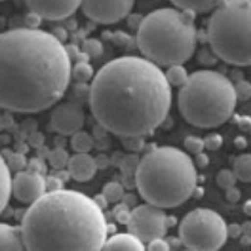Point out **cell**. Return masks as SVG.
I'll use <instances>...</instances> for the list:
<instances>
[{"label":"cell","mask_w":251,"mask_h":251,"mask_svg":"<svg viewBox=\"0 0 251 251\" xmlns=\"http://www.w3.org/2000/svg\"><path fill=\"white\" fill-rule=\"evenodd\" d=\"M237 177L235 175L234 170H227L224 169L217 174L216 176V182L224 190H227V188L232 187V186L236 185Z\"/></svg>","instance_id":"obj_26"},{"label":"cell","mask_w":251,"mask_h":251,"mask_svg":"<svg viewBox=\"0 0 251 251\" xmlns=\"http://www.w3.org/2000/svg\"><path fill=\"white\" fill-rule=\"evenodd\" d=\"M226 199H227V201H230V202H237V201H240V199H241V192H240V190L236 186H232V187L226 190Z\"/></svg>","instance_id":"obj_38"},{"label":"cell","mask_w":251,"mask_h":251,"mask_svg":"<svg viewBox=\"0 0 251 251\" xmlns=\"http://www.w3.org/2000/svg\"><path fill=\"white\" fill-rule=\"evenodd\" d=\"M42 19H43L42 15L30 10V13L25 17L26 25H28L29 28H38V26L40 25V23H42Z\"/></svg>","instance_id":"obj_37"},{"label":"cell","mask_w":251,"mask_h":251,"mask_svg":"<svg viewBox=\"0 0 251 251\" xmlns=\"http://www.w3.org/2000/svg\"><path fill=\"white\" fill-rule=\"evenodd\" d=\"M53 34L58 38L59 40H66L67 39V30L64 28H60V26H57L54 28V31H53Z\"/></svg>","instance_id":"obj_44"},{"label":"cell","mask_w":251,"mask_h":251,"mask_svg":"<svg viewBox=\"0 0 251 251\" xmlns=\"http://www.w3.org/2000/svg\"><path fill=\"white\" fill-rule=\"evenodd\" d=\"M241 227H243V234L251 235V223L250 221H248V223H245L244 225H241Z\"/></svg>","instance_id":"obj_46"},{"label":"cell","mask_w":251,"mask_h":251,"mask_svg":"<svg viewBox=\"0 0 251 251\" xmlns=\"http://www.w3.org/2000/svg\"><path fill=\"white\" fill-rule=\"evenodd\" d=\"M185 149L192 154L201 153L206 149L205 141L203 138L197 137V136H188L185 138Z\"/></svg>","instance_id":"obj_28"},{"label":"cell","mask_w":251,"mask_h":251,"mask_svg":"<svg viewBox=\"0 0 251 251\" xmlns=\"http://www.w3.org/2000/svg\"><path fill=\"white\" fill-rule=\"evenodd\" d=\"M96 161H97V165H98V169H104V167H107V166L109 165V158L108 157H106L104 154H100L98 157H96Z\"/></svg>","instance_id":"obj_42"},{"label":"cell","mask_w":251,"mask_h":251,"mask_svg":"<svg viewBox=\"0 0 251 251\" xmlns=\"http://www.w3.org/2000/svg\"><path fill=\"white\" fill-rule=\"evenodd\" d=\"M206 31L217 58L232 66H251V0H225L214 10Z\"/></svg>","instance_id":"obj_7"},{"label":"cell","mask_w":251,"mask_h":251,"mask_svg":"<svg viewBox=\"0 0 251 251\" xmlns=\"http://www.w3.org/2000/svg\"><path fill=\"white\" fill-rule=\"evenodd\" d=\"M128 231L149 244L157 237H163L169 228L167 215L163 208L153 203L146 202L132 210L131 219L127 224Z\"/></svg>","instance_id":"obj_9"},{"label":"cell","mask_w":251,"mask_h":251,"mask_svg":"<svg viewBox=\"0 0 251 251\" xmlns=\"http://www.w3.org/2000/svg\"><path fill=\"white\" fill-rule=\"evenodd\" d=\"M28 8L47 20H63L75 14L82 0H25Z\"/></svg>","instance_id":"obj_13"},{"label":"cell","mask_w":251,"mask_h":251,"mask_svg":"<svg viewBox=\"0 0 251 251\" xmlns=\"http://www.w3.org/2000/svg\"><path fill=\"white\" fill-rule=\"evenodd\" d=\"M82 50L86 51L91 58H97L102 55L103 46L100 43V40L96 39V38H89V39L84 40V43L82 46Z\"/></svg>","instance_id":"obj_27"},{"label":"cell","mask_w":251,"mask_h":251,"mask_svg":"<svg viewBox=\"0 0 251 251\" xmlns=\"http://www.w3.org/2000/svg\"><path fill=\"white\" fill-rule=\"evenodd\" d=\"M13 194L12 170L4 158H1V211L8 206L10 196Z\"/></svg>","instance_id":"obj_18"},{"label":"cell","mask_w":251,"mask_h":251,"mask_svg":"<svg viewBox=\"0 0 251 251\" xmlns=\"http://www.w3.org/2000/svg\"><path fill=\"white\" fill-rule=\"evenodd\" d=\"M122 201L125 203H127L128 206H132L136 203V197L133 196V195H129V194H125V196H123Z\"/></svg>","instance_id":"obj_45"},{"label":"cell","mask_w":251,"mask_h":251,"mask_svg":"<svg viewBox=\"0 0 251 251\" xmlns=\"http://www.w3.org/2000/svg\"><path fill=\"white\" fill-rule=\"evenodd\" d=\"M69 158H71V156H69L68 152L64 150V147H55L54 150H51V151L49 152V156L47 160H48L49 165H50L53 169L59 171V170L66 169L67 166H68Z\"/></svg>","instance_id":"obj_22"},{"label":"cell","mask_w":251,"mask_h":251,"mask_svg":"<svg viewBox=\"0 0 251 251\" xmlns=\"http://www.w3.org/2000/svg\"><path fill=\"white\" fill-rule=\"evenodd\" d=\"M235 91H236L237 100H248L251 98V83L246 80H240L235 84Z\"/></svg>","instance_id":"obj_31"},{"label":"cell","mask_w":251,"mask_h":251,"mask_svg":"<svg viewBox=\"0 0 251 251\" xmlns=\"http://www.w3.org/2000/svg\"><path fill=\"white\" fill-rule=\"evenodd\" d=\"M195 161H196V165L199 166V167H201V169H203V167H206V166L208 165V157L207 154L203 153V152L197 153Z\"/></svg>","instance_id":"obj_40"},{"label":"cell","mask_w":251,"mask_h":251,"mask_svg":"<svg viewBox=\"0 0 251 251\" xmlns=\"http://www.w3.org/2000/svg\"><path fill=\"white\" fill-rule=\"evenodd\" d=\"M244 212H245L248 216H251V200H248L244 205Z\"/></svg>","instance_id":"obj_47"},{"label":"cell","mask_w":251,"mask_h":251,"mask_svg":"<svg viewBox=\"0 0 251 251\" xmlns=\"http://www.w3.org/2000/svg\"><path fill=\"white\" fill-rule=\"evenodd\" d=\"M102 194L107 197L109 203H116L118 201H122L123 196H125V187H123L122 183L111 181V182L104 185Z\"/></svg>","instance_id":"obj_24"},{"label":"cell","mask_w":251,"mask_h":251,"mask_svg":"<svg viewBox=\"0 0 251 251\" xmlns=\"http://www.w3.org/2000/svg\"><path fill=\"white\" fill-rule=\"evenodd\" d=\"M84 112L75 102L60 103L50 114L51 128L60 136H72L80 131L84 126Z\"/></svg>","instance_id":"obj_11"},{"label":"cell","mask_w":251,"mask_h":251,"mask_svg":"<svg viewBox=\"0 0 251 251\" xmlns=\"http://www.w3.org/2000/svg\"><path fill=\"white\" fill-rule=\"evenodd\" d=\"M235 145L237 146V147H241V149H244V147H245L246 146V142H245V138H243V137H237L236 138V141H235Z\"/></svg>","instance_id":"obj_48"},{"label":"cell","mask_w":251,"mask_h":251,"mask_svg":"<svg viewBox=\"0 0 251 251\" xmlns=\"http://www.w3.org/2000/svg\"><path fill=\"white\" fill-rule=\"evenodd\" d=\"M171 84L145 57H120L102 67L89 88L98 125L120 137L146 136L158 128L171 108Z\"/></svg>","instance_id":"obj_1"},{"label":"cell","mask_w":251,"mask_h":251,"mask_svg":"<svg viewBox=\"0 0 251 251\" xmlns=\"http://www.w3.org/2000/svg\"><path fill=\"white\" fill-rule=\"evenodd\" d=\"M170 1L176 8H180L186 12L203 14V13L214 12L225 0H170Z\"/></svg>","instance_id":"obj_17"},{"label":"cell","mask_w":251,"mask_h":251,"mask_svg":"<svg viewBox=\"0 0 251 251\" xmlns=\"http://www.w3.org/2000/svg\"><path fill=\"white\" fill-rule=\"evenodd\" d=\"M72 58L62 40L38 28H15L0 37V106L37 113L64 96Z\"/></svg>","instance_id":"obj_2"},{"label":"cell","mask_w":251,"mask_h":251,"mask_svg":"<svg viewBox=\"0 0 251 251\" xmlns=\"http://www.w3.org/2000/svg\"><path fill=\"white\" fill-rule=\"evenodd\" d=\"M175 224H176V219H175V217L167 216V225H169V227L170 226H174Z\"/></svg>","instance_id":"obj_49"},{"label":"cell","mask_w":251,"mask_h":251,"mask_svg":"<svg viewBox=\"0 0 251 251\" xmlns=\"http://www.w3.org/2000/svg\"><path fill=\"white\" fill-rule=\"evenodd\" d=\"M63 182H64V181H63L58 175H55V176H47L46 177L47 191L60 190V188H63Z\"/></svg>","instance_id":"obj_35"},{"label":"cell","mask_w":251,"mask_h":251,"mask_svg":"<svg viewBox=\"0 0 251 251\" xmlns=\"http://www.w3.org/2000/svg\"><path fill=\"white\" fill-rule=\"evenodd\" d=\"M47 192L46 177L42 174L31 171H20L13 178V195L18 201L31 203Z\"/></svg>","instance_id":"obj_12"},{"label":"cell","mask_w":251,"mask_h":251,"mask_svg":"<svg viewBox=\"0 0 251 251\" xmlns=\"http://www.w3.org/2000/svg\"><path fill=\"white\" fill-rule=\"evenodd\" d=\"M1 158H4L9 165V167H10V170L15 172L23 171V169H25L26 165H28V161H26L25 156L22 152L9 151L8 156H1Z\"/></svg>","instance_id":"obj_25"},{"label":"cell","mask_w":251,"mask_h":251,"mask_svg":"<svg viewBox=\"0 0 251 251\" xmlns=\"http://www.w3.org/2000/svg\"><path fill=\"white\" fill-rule=\"evenodd\" d=\"M137 30L141 53L160 67L183 64L196 49L194 13L180 8L156 9L142 18Z\"/></svg>","instance_id":"obj_5"},{"label":"cell","mask_w":251,"mask_h":251,"mask_svg":"<svg viewBox=\"0 0 251 251\" xmlns=\"http://www.w3.org/2000/svg\"><path fill=\"white\" fill-rule=\"evenodd\" d=\"M71 178L78 181V182H87L92 180L98 170L97 161L89 153H79L71 156L68 166H67Z\"/></svg>","instance_id":"obj_14"},{"label":"cell","mask_w":251,"mask_h":251,"mask_svg":"<svg viewBox=\"0 0 251 251\" xmlns=\"http://www.w3.org/2000/svg\"><path fill=\"white\" fill-rule=\"evenodd\" d=\"M44 138L43 133H40V132H33V133L29 134V145L31 147H34V149H40V147H43L44 146Z\"/></svg>","instance_id":"obj_36"},{"label":"cell","mask_w":251,"mask_h":251,"mask_svg":"<svg viewBox=\"0 0 251 251\" xmlns=\"http://www.w3.org/2000/svg\"><path fill=\"white\" fill-rule=\"evenodd\" d=\"M108 224L94 199L75 190L47 191L22 219L26 250H100Z\"/></svg>","instance_id":"obj_3"},{"label":"cell","mask_w":251,"mask_h":251,"mask_svg":"<svg viewBox=\"0 0 251 251\" xmlns=\"http://www.w3.org/2000/svg\"><path fill=\"white\" fill-rule=\"evenodd\" d=\"M234 172L241 182H251V153L237 157L234 162Z\"/></svg>","instance_id":"obj_20"},{"label":"cell","mask_w":251,"mask_h":251,"mask_svg":"<svg viewBox=\"0 0 251 251\" xmlns=\"http://www.w3.org/2000/svg\"><path fill=\"white\" fill-rule=\"evenodd\" d=\"M136 0H82L80 8L94 23L116 24L125 19L133 9Z\"/></svg>","instance_id":"obj_10"},{"label":"cell","mask_w":251,"mask_h":251,"mask_svg":"<svg viewBox=\"0 0 251 251\" xmlns=\"http://www.w3.org/2000/svg\"><path fill=\"white\" fill-rule=\"evenodd\" d=\"M146 249H149V250H153V251H167L171 249V245L169 244V241H166L163 237H157V239L152 240L147 244Z\"/></svg>","instance_id":"obj_34"},{"label":"cell","mask_w":251,"mask_h":251,"mask_svg":"<svg viewBox=\"0 0 251 251\" xmlns=\"http://www.w3.org/2000/svg\"><path fill=\"white\" fill-rule=\"evenodd\" d=\"M180 243L196 251L219 250L227 240L225 220L211 208L199 207L188 212L178 226Z\"/></svg>","instance_id":"obj_8"},{"label":"cell","mask_w":251,"mask_h":251,"mask_svg":"<svg viewBox=\"0 0 251 251\" xmlns=\"http://www.w3.org/2000/svg\"><path fill=\"white\" fill-rule=\"evenodd\" d=\"M66 48H67V51H68L69 57L72 58V60L77 59V57L79 55L80 51H82V50H79V49H78L75 46H67Z\"/></svg>","instance_id":"obj_43"},{"label":"cell","mask_w":251,"mask_h":251,"mask_svg":"<svg viewBox=\"0 0 251 251\" xmlns=\"http://www.w3.org/2000/svg\"><path fill=\"white\" fill-rule=\"evenodd\" d=\"M205 147L210 151H217V150L224 145V138L221 134L219 133H210L207 134L205 138Z\"/></svg>","instance_id":"obj_32"},{"label":"cell","mask_w":251,"mask_h":251,"mask_svg":"<svg viewBox=\"0 0 251 251\" xmlns=\"http://www.w3.org/2000/svg\"><path fill=\"white\" fill-rule=\"evenodd\" d=\"M227 234L228 236L237 239L239 236H241L243 234V227L237 224H231V225H227Z\"/></svg>","instance_id":"obj_39"},{"label":"cell","mask_w":251,"mask_h":251,"mask_svg":"<svg viewBox=\"0 0 251 251\" xmlns=\"http://www.w3.org/2000/svg\"><path fill=\"white\" fill-rule=\"evenodd\" d=\"M94 140L93 136L88 133V132L84 131H78L75 134H72L71 138V146L73 151L79 152V153H89V151H92V149L94 147Z\"/></svg>","instance_id":"obj_19"},{"label":"cell","mask_w":251,"mask_h":251,"mask_svg":"<svg viewBox=\"0 0 251 251\" xmlns=\"http://www.w3.org/2000/svg\"><path fill=\"white\" fill-rule=\"evenodd\" d=\"M0 250L22 251L26 250L22 226H13L8 224L0 225Z\"/></svg>","instance_id":"obj_15"},{"label":"cell","mask_w":251,"mask_h":251,"mask_svg":"<svg viewBox=\"0 0 251 251\" xmlns=\"http://www.w3.org/2000/svg\"><path fill=\"white\" fill-rule=\"evenodd\" d=\"M131 210H129V206L127 203L122 202L121 205L116 206L113 210L114 219L117 220L118 223L122 224V225H127L131 219Z\"/></svg>","instance_id":"obj_30"},{"label":"cell","mask_w":251,"mask_h":251,"mask_svg":"<svg viewBox=\"0 0 251 251\" xmlns=\"http://www.w3.org/2000/svg\"><path fill=\"white\" fill-rule=\"evenodd\" d=\"M166 78L170 82V84L174 87H182L188 79V73L182 64H174L170 66L167 72L165 73Z\"/></svg>","instance_id":"obj_21"},{"label":"cell","mask_w":251,"mask_h":251,"mask_svg":"<svg viewBox=\"0 0 251 251\" xmlns=\"http://www.w3.org/2000/svg\"><path fill=\"white\" fill-rule=\"evenodd\" d=\"M26 170L31 172H37V174L44 175L47 171V167L43 162V158L42 157H35V158H31L30 161L26 165Z\"/></svg>","instance_id":"obj_33"},{"label":"cell","mask_w":251,"mask_h":251,"mask_svg":"<svg viewBox=\"0 0 251 251\" xmlns=\"http://www.w3.org/2000/svg\"><path fill=\"white\" fill-rule=\"evenodd\" d=\"M122 143L125 146V149L128 150V151L140 152L145 147L143 136H127V137H122Z\"/></svg>","instance_id":"obj_29"},{"label":"cell","mask_w":251,"mask_h":251,"mask_svg":"<svg viewBox=\"0 0 251 251\" xmlns=\"http://www.w3.org/2000/svg\"><path fill=\"white\" fill-rule=\"evenodd\" d=\"M237 103L235 84L216 71L192 73L178 92V108L190 125L215 128L231 118Z\"/></svg>","instance_id":"obj_6"},{"label":"cell","mask_w":251,"mask_h":251,"mask_svg":"<svg viewBox=\"0 0 251 251\" xmlns=\"http://www.w3.org/2000/svg\"><path fill=\"white\" fill-rule=\"evenodd\" d=\"M103 249L106 250H145L146 246L142 240L138 239L132 232H121L113 234L111 237H107Z\"/></svg>","instance_id":"obj_16"},{"label":"cell","mask_w":251,"mask_h":251,"mask_svg":"<svg viewBox=\"0 0 251 251\" xmlns=\"http://www.w3.org/2000/svg\"><path fill=\"white\" fill-rule=\"evenodd\" d=\"M134 185L146 202L162 208L182 205L197 187L195 162L177 147H156L140 160Z\"/></svg>","instance_id":"obj_4"},{"label":"cell","mask_w":251,"mask_h":251,"mask_svg":"<svg viewBox=\"0 0 251 251\" xmlns=\"http://www.w3.org/2000/svg\"><path fill=\"white\" fill-rule=\"evenodd\" d=\"M72 78L78 83H87L93 80L94 69L88 62H77L72 69Z\"/></svg>","instance_id":"obj_23"},{"label":"cell","mask_w":251,"mask_h":251,"mask_svg":"<svg viewBox=\"0 0 251 251\" xmlns=\"http://www.w3.org/2000/svg\"><path fill=\"white\" fill-rule=\"evenodd\" d=\"M93 199H94V201L97 202V205L100 206V208H103V210H104V208H107V206H108V203H109V201L107 200V197L104 196V195H103V194L96 195V196H94Z\"/></svg>","instance_id":"obj_41"}]
</instances>
